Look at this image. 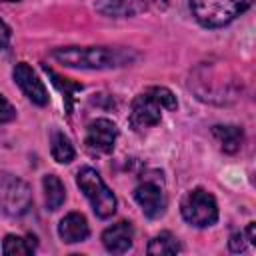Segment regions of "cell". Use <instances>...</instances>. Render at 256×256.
Masks as SVG:
<instances>
[{
	"instance_id": "6da1fadb",
	"label": "cell",
	"mask_w": 256,
	"mask_h": 256,
	"mask_svg": "<svg viewBox=\"0 0 256 256\" xmlns=\"http://www.w3.org/2000/svg\"><path fill=\"white\" fill-rule=\"evenodd\" d=\"M52 58L70 68H86V70H104V68H118L128 64L134 54L122 48H106V46H70L58 48L52 52Z\"/></svg>"
},
{
	"instance_id": "7a4b0ae2",
	"label": "cell",
	"mask_w": 256,
	"mask_h": 256,
	"mask_svg": "<svg viewBox=\"0 0 256 256\" xmlns=\"http://www.w3.org/2000/svg\"><path fill=\"white\" fill-rule=\"evenodd\" d=\"M178 102L176 96L164 88V86H152L144 92H140L130 106L128 122L132 130L144 132L152 126H156L162 118V110H176Z\"/></svg>"
},
{
	"instance_id": "3957f363",
	"label": "cell",
	"mask_w": 256,
	"mask_h": 256,
	"mask_svg": "<svg viewBox=\"0 0 256 256\" xmlns=\"http://www.w3.org/2000/svg\"><path fill=\"white\" fill-rule=\"evenodd\" d=\"M252 0H190L194 18L206 28H220L250 8Z\"/></svg>"
},
{
	"instance_id": "277c9868",
	"label": "cell",
	"mask_w": 256,
	"mask_h": 256,
	"mask_svg": "<svg viewBox=\"0 0 256 256\" xmlns=\"http://www.w3.org/2000/svg\"><path fill=\"white\" fill-rule=\"evenodd\" d=\"M76 184L88 198V202L98 218H110L116 212V196L104 184L102 176L94 168H90V166L80 168L76 174Z\"/></svg>"
},
{
	"instance_id": "5b68a950",
	"label": "cell",
	"mask_w": 256,
	"mask_h": 256,
	"mask_svg": "<svg viewBox=\"0 0 256 256\" xmlns=\"http://www.w3.org/2000/svg\"><path fill=\"white\" fill-rule=\"evenodd\" d=\"M180 212L182 218L196 228H208L218 220V204L204 188L190 190L180 202Z\"/></svg>"
},
{
	"instance_id": "8992f818",
	"label": "cell",
	"mask_w": 256,
	"mask_h": 256,
	"mask_svg": "<svg viewBox=\"0 0 256 256\" xmlns=\"http://www.w3.org/2000/svg\"><path fill=\"white\" fill-rule=\"evenodd\" d=\"M32 206L30 186L14 174L0 172V210L8 216H22Z\"/></svg>"
},
{
	"instance_id": "52a82bcc",
	"label": "cell",
	"mask_w": 256,
	"mask_h": 256,
	"mask_svg": "<svg viewBox=\"0 0 256 256\" xmlns=\"http://www.w3.org/2000/svg\"><path fill=\"white\" fill-rule=\"evenodd\" d=\"M134 200L142 208V212L148 218H158L166 210V194L162 188V178L158 176H146L134 190Z\"/></svg>"
},
{
	"instance_id": "ba28073f",
	"label": "cell",
	"mask_w": 256,
	"mask_h": 256,
	"mask_svg": "<svg viewBox=\"0 0 256 256\" xmlns=\"http://www.w3.org/2000/svg\"><path fill=\"white\" fill-rule=\"evenodd\" d=\"M118 130L116 124L108 118H96L88 124L86 128V138L84 144L90 154H110L114 150Z\"/></svg>"
},
{
	"instance_id": "9c48e42d",
	"label": "cell",
	"mask_w": 256,
	"mask_h": 256,
	"mask_svg": "<svg viewBox=\"0 0 256 256\" xmlns=\"http://www.w3.org/2000/svg\"><path fill=\"white\" fill-rule=\"evenodd\" d=\"M14 82L20 86V90L24 92V96L36 104V106H46L48 104V92L42 84V80L36 76V72L26 64V62H20L14 66Z\"/></svg>"
},
{
	"instance_id": "30bf717a",
	"label": "cell",
	"mask_w": 256,
	"mask_h": 256,
	"mask_svg": "<svg viewBox=\"0 0 256 256\" xmlns=\"http://www.w3.org/2000/svg\"><path fill=\"white\" fill-rule=\"evenodd\" d=\"M132 238H134V228L130 222L122 220L112 224L102 232V244L108 252L112 254H124L132 248Z\"/></svg>"
},
{
	"instance_id": "8fae6325",
	"label": "cell",
	"mask_w": 256,
	"mask_h": 256,
	"mask_svg": "<svg viewBox=\"0 0 256 256\" xmlns=\"http://www.w3.org/2000/svg\"><path fill=\"white\" fill-rule=\"evenodd\" d=\"M58 236L68 242V244H74V242H84L88 236H90V228H88V222H86V216L80 214V212H70L66 214L60 224H58Z\"/></svg>"
},
{
	"instance_id": "7c38bea8",
	"label": "cell",
	"mask_w": 256,
	"mask_h": 256,
	"mask_svg": "<svg viewBox=\"0 0 256 256\" xmlns=\"http://www.w3.org/2000/svg\"><path fill=\"white\" fill-rule=\"evenodd\" d=\"M96 8L106 16H134L146 10L144 0H100Z\"/></svg>"
},
{
	"instance_id": "4fadbf2b",
	"label": "cell",
	"mask_w": 256,
	"mask_h": 256,
	"mask_svg": "<svg viewBox=\"0 0 256 256\" xmlns=\"http://www.w3.org/2000/svg\"><path fill=\"white\" fill-rule=\"evenodd\" d=\"M212 136L216 138V142L220 144V148H222L226 154L238 152L240 146H242V142H244V132H242V128L230 126V124H228V126H222V124L214 126V128H212Z\"/></svg>"
},
{
	"instance_id": "5bb4252c",
	"label": "cell",
	"mask_w": 256,
	"mask_h": 256,
	"mask_svg": "<svg viewBox=\"0 0 256 256\" xmlns=\"http://www.w3.org/2000/svg\"><path fill=\"white\" fill-rule=\"evenodd\" d=\"M42 188H44V200H46L48 210H52V212L58 210L66 200V188L62 184V180L56 174H46L42 178Z\"/></svg>"
},
{
	"instance_id": "9a60e30c",
	"label": "cell",
	"mask_w": 256,
	"mask_h": 256,
	"mask_svg": "<svg viewBox=\"0 0 256 256\" xmlns=\"http://www.w3.org/2000/svg\"><path fill=\"white\" fill-rule=\"evenodd\" d=\"M50 152L58 164H70L76 156V150H74L70 138L60 130H52V134H50Z\"/></svg>"
},
{
	"instance_id": "2e32d148",
	"label": "cell",
	"mask_w": 256,
	"mask_h": 256,
	"mask_svg": "<svg viewBox=\"0 0 256 256\" xmlns=\"http://www.w3.org/2000/svg\"><path fill=\"white\" fill-rule=\"evenodd\" d=\"M36 250V238L34 236H16L8 234L2 242V254L6 256H26Z\"/></svg>"
},
{
	"instance_id": "e0dca14e",
	"label": "cell",
	"mask_w": 256,
	"mask_h": 256,
	"mask_svg": "<svg viewBox=\"0 0 256 256\" xmlns=\"http://www.w3.org/2000/svg\"><path fill=\"white\" fill-rule=\"evenodd\" d=\"M146 252L148 254H158V256H172V254L180 252V244L170 232H160L158 236H154L150 240Z\"/></svg>"
},
{
	"instance_id": "ac0fdd59",
	"label": "cell",
	"mask_w": 256,
	"mask_h": 256,
	"mask_svg": "<svg viewBox=\"0 0 256 256\" xmlns=\"http://www.w3.org/2000/svg\"><path fill=\"white\" fill-rule=\"evenodd\" d=\"M46 72H48V76L52 78V82H54V86L64 94V100H66V110H68V114H70V110H72V102H74V94L78 92V90H82V84H76V82H70V80H66V78H60L58 74H54L50 68H44Z\"/></svg>"
},
{
	"instance_id": "d6986e66",
	"label": "cell",
	"mask_w": 256,
	"mask_h": 256,
	"mask_svg": "<svg viewBox=\"0 0 256 256\" xmlns=\"http://www.w3.org/2000/svg\"><path fill=\"white\" fill-rule=\"evenodd\" d=\"M14 118H16V110H14V106L0 94V124L10 122V120H14Z\"/></svg>"
},
{
	"instance_id": "ffe728a7",
	"label": "cell",
	"mask_w": 256,
	"mask_h": 256,
	"mask_svg": "<svg viewBox=\"0 0 256 256\" xmlns=\"http://www.w3.org/2000/svg\"><path fill=\"white\" fill-rule=\"evenodd\" d=\"M228 246H230L232 252H244V248H246V236H244V232H234L230 236V240H228Z\"/></svg>"
},
{
	"instance_id": "44dd1931",
	"label": "cell",
	"mask_w": 256,
	"mask_h": 256,
	"mask_svg": "<svg viewBox=\"0 0 256 256\" xmlns=\"http://www.w3.org/2000/svg\"><path fill=\"white\" fill-rule=\"evenodd\" d=\"M8 42H10V28L6 26L4 20H0V50L6 48Z\"/></svg>"
},
{
	"instance_id": "7402d4cb",
	"label": "cell",
	"mask_w": 256,
	"mask_h": 256,
	"mask_svg": "<svg viewBox=\"0 0 256 256\" xmlns=\"http://www.w3.org/2000/svg\"><path fill=\"white\" fill-rule=\"evenodd\" d=\"M244 236H246V240H248L250 244H256V224H254V222H250V224L246 226Z\"/></svg>"
},
{
	"instance_id": "603a6c76",
	"label": "cell",
	"mask_w": 256,
	"mask_h": 256,
	"mask_svg": "<svg viewBox=\"0 0 256 256\" xmlns=\"http://www.w3.org/2000/svg\"><path fill=\"white\" fill-rule=\"evenodd\" d=\"M152 2H154L158 8H166V6H168V0H152Z\"/></svg>"
},
{
	"instance_id": "cb8c5ba5",
	"label": "cell",
	"mask_w": 256,
	"mask_h": 256,
	"mask_svg": "<svg viewBox=\"0 0 256 256\" xmlns=\"http://www.w3.org/2000/svg\"><path fill=\"white\" fill-rule=\"evenodd\" d=\"M2 2H16V0H2Z\"/></svg>"
}]
</instances>
